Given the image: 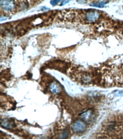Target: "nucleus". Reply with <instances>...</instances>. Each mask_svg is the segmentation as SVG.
<instances>
[{
	"mask_svg": "<svg viewBox=\"0 0 123 139\" xmlns=\"http://www.w3.org/2000/svg\"><path fill=\"white\" fill-rule=\"evenodd\" d=\"M1 125L4 128L10 129L14 127L15 124L12 119H5L1 121Z\"/></svg>",
	"mask_w": 123,
	"mask_h": 139,
	"instance_id": "20e7f679",
	"label": "nucleus"
},
{
	"mask_svg": "<svg viewBox=\"0 0 123 139\" xmlns=\"http://www.w3.org/2000/svg\"><path fill=\"white\" fill-rule=\"evenodd\" d=\"M60 0H51L50 4L53 6H55L60 2Z\"/></svg>",
	"mask_w": 123,
	"mask_h": 139,
	"instance_id": "6e6552de",
	"label": "nucleus"
},
{
	"mask_svg": "<svg viewBox=\"0 0 123 139\" xmlns=\"http://www.w3.org/2000/svg\"><path fill=\"white\" fill-rule=\"evenodd\" d=\"M72 128L75 132H83L85 130L86 126L83 122L78 121L74 123L72 126Z\"/></svg>",
	"mask_w": 123,
	"mask_h": 139,
	"instance_id": "7ed1b4c3",
	"label": "nucleus"
},
{
	"mask_svg": "<svg viewBox=\"0 0 123 139\" xmlns=\"http://www.w3.org/2000/svg\"><path fill=\"white\" fill-rule=\"evenodd\" d=\"M100 13L97 11H92L87 13L85 15L86 20L89 22H94L99 19Z\"/></svg>",
	"mask_w": 123,
	"mask_h": 139,
	"instance_id": "f03ea898",
	"label": "nucleus"
},
{
	"mask_svg": "<svg viewBox=\"0 0 123 139\" xmlns=\"http://www.w3.org/2000/svg\"><path fill=\"white\" fill-rule=\"evenodd\" d=\"M50 89L51 92L55 94H57L61 91L60 87L55 83H53L50 85Z\"/></svg>",
	"mask_w": 123,
	"mask_h": 139,
	"instance_id": "39448f33",
	"label": "nucleus"
},
{
	"mask_svg": "<svg viewBox=\"0 0 123 139\" xmlns=\"http://www.w3.org/2000/svg\"><path fill=\"white\" fill-rule=\"evenodd\" d=\"M78 1L80 4H85L87 1V0H78Z\"/></svg>",
	"mask_w": 123,
	"mask_h": 139,
	"instance_id": "9d476101",
	"label": "nucleus"
},
{
	"mask_svg": "<svg viewBox=\"0 0 123 139\" xmlns=\"http://www.w3.org/2000/svg\"><path fill=\"white\" fill-rule=\"evenodd\" d=\"M0 6L1 9L3 10L11 12L15 8V2L13 0H1Z\"/></svg>",
	"mask_w": 123,
	"mask_h": 139,
	"instance_id": "f257e3e1",
	"label": "nucleus"
},
{
	"mask_svg": "<svg viewBox=\"0 0 123 139\" xmlns=\"http://www.w3.org/2000/svg\"><path fill=\"white\" fill-rule=\"evenodd\" d=\"M68 133L67 130L64 131L61 134V138H66L68 137Z\"/></svg>",
	"mask_w": 123,
	"mask_h": 139,
	"instance_id": "0eeeda50",
	"label": "nucleus"
},
{
	"mask_svg": "<svg viewBox=\"0 0 123 139\" xmlns=\"http://www.w3.org/2000/svg\"><path fill=\"white\" fill-rule=\"evenodd\" d=\"M105 3L103 2H96V3H92L91 5L94 7H99V8H103L104 6Z\"/></svg>",
	"mask_w": 123,
	"mask_h": 139,
	"instance_id": "423d86ee",
	"label": "nucleus"
},
{
	"mask_svg": "<svg viewBox=\"0 0 123 139\" xmlns=\"http://www.w3.org/2000/svg\"><path fill=\"white\" fill-rule=\"evenodd\" d=\"M70 0H62L61 3V6H63L68 4L70 2Z\"/></svg>",
	"mask_w": 123,
	"mask_h": 139,
	"instance_id": "1a4fd4ad",
	"label": "nucleus"
}]
</instances>
